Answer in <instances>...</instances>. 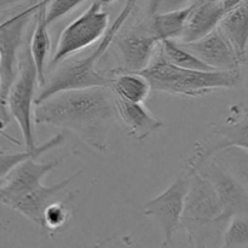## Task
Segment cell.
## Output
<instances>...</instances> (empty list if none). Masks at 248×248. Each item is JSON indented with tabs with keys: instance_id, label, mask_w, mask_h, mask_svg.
I'll return each instance as SVG.
<instances>
[{
	"instance_id": "obj_1",
	"label": "cell",
	"mask_w": 248,
	"mask_h": 248,
	"mask_svg": "<svg viewBox=\"0 0 248 248\" xmlns=\"http://www.w3.org/2000/svg\"><path fill=\"white\" fill-rule=\"evenodd\" d=\"M33 121L70 131L90 148L103 153L118 121L115 96L107 86L58 92L35 104Z\"/></svg>"
},
{
	"instance_id": "obj_2",
	"label": "cell",
	"mask_w": 248,
	"mask_h": 248,
	"mask_svg": "<svg viewBox=\"0 0 248 248\" xmlns=\"http://www.w3.org/2000/svg\"><path fill=\"white\" fill-rule=\"evenodd\" d=\"M149 80L152 91L199 97L220 89H234L241 81V70H194L174 65L157 46L149 64L140 70Z\"/></svg>"
},
{
	"instance_id": "obj_3",
	"label": "cell",
	"mask_w": 248,
	"mask_h": 248,
	"mask_svg": "<svg viewBox=\"0 0 248 248\" xmlns=\"http://www.w3.org/2000/svg\"><path fill=\"white\" fill-rule=\"evenodd\" d=\"M190 186L184 201L181 228L188 234L189 242L194 247L212 245V239L219 234L222 220V206L212 184L198 171H190Z\"/></svg>"
},
{
	"instance_id": "obj_4",
	"label": "cell",
	"mask_w": 248,
	"mask_h": 248,
	"mask_svg": "<svg viewBox=\"0 0 248 248\" xmlns=\"http://www.w3.org/2000/svg\"><path fill=\"white\" fill-rule=\"evenodd\" d=\"M97 60L93 53L86 57L77 58L61 62L56 69L46 78L45 84L35 97L34 104L45 101L52 94L69 90L87 89L96 86H110L114 77V69L104 70L97 68Z\"/></svg>"
},
{
	"instance_id": "obj_5",
	"label": "cell",
	"mask_w": 248,
	"mask_h": 248,
	"mask_svg": "<svg viewBox=\"0 0 248 248\" xmlns=\"http://www.w3.org/2000/svg\"><path fill=\"white\" fill-rule=\"evenodd\" d=\"M38 82L36 68L29 48L22 47L19 53L18 70L6 96V104L11 118L16 120L23 137L26 149L36 147L33 130V104Z\"/></svg>"
},
{
	"instance_id": "obj_6",
	"label": "cell",
	"mask_w": 248,
	"mask_h": 248,
	"mask_svg": "<svg viewBox=\"0 0 248 248\" xmlns=\"http://www.w3.org/2000/svg\"><path fill=\"white\" fill-rule=\"evenodd\" d=\"M108 28V12L103 11V5L99 0H94L84 14L61 31L50 65L56 67L67 58L91 46L103 38Z\"/></svg>"
},
{
	"instance_id": "obj_7",
	"label": "cell",
	"mask_w": 248,
	"mask_h": 248,
	"mask_svg": "<svg viewBox=\"0 0 248 248\" xmlns=\"http://www.w3.org/2000/svg\"><path fill=\"white\" fill-rule=\"evenodd\" d=\"M38 9L39 1H36L6 18L0 17V78L5 98L18 70L24 31Z\"/></svg>"
},
{
	"instance_id": "obj_8",
	"label": "cell",
	"mask_w": 248,
	"mask_h": 248,
	"mask_svg": "<svg viewBox=\"0 0 248 248\" xmlns=\"http://www.w3.org/2000/svg\"><path fill=\"white\" fill-rule=\"evenodd\" d=\"M190 178L191 172L186 170L183 176H179L166 190L143 206V215L155 218L159 222L164 232L162 246L165 247L172 244L174 232L181 228L182 213L190 186Z\"/></svg>"
},
{
	"instance_id": "obj_9",
	"label": "cell",
	"mask_w": 248,
	"mask_h": 248,
	"mask_svg": "<svg viewBox=\"0 0 248 248\" xmlns=\"http://www.w3.org/2000/svg\"><path fill=\"white\" fill-rule=\"evenodd\" d=\"M196 171L212 184L222 206V220L225 224L235 216L248 217L247 189L228 170L210 157L201 164Z\"/></svg>"
},
{
	"instance_id": "obj_10",
	"label": "cell",
	"mask_w": 248,
	"mask_h": 248,
	"mask_svg": "<svg viewBox=\"0 0 248 248\" xmlns=\"http://www.w3.org/2000/svg\"><path fill=\"white\" fill-rule=\"evenodd\" d=\"M111 44H115L123 61L120 69L140 72L152 61L160 40L153 33L149 17L133 24L125 31H119Z\"/></svg>"
},
{
	"instance_id": "obj_11",
	"label": "cell",
	"mask_w": 248,
	"mask_h": 248,
	"mask_svg": "<svg viewBox=\"0 0 248 248\" xmlns=\"http://www.w3.org/2000/svg\"><path fill=\"white\" fill-rule=\"evenodd\" d=\"M228 147H237L248 150V114L241 120L223 125H212L210 136L195 145V153L189 159L186 170L196 171L201 164L212 157L215 153Z\"/></svg>"
},
{
	"instance_id": "obj_12",
	"label": "cell",
	"mask_w": 248,
	"mask_h": 248,
	"mask_svg": "<svg viewBox=\"0 0 248 248\" xmlns=\"http://www.w3.org/2000/svg\"><path fill=\"white\" fill-rule=\"evenodd\" d=\"M81 173L82 170H79L68 178L63 179V181L58 182L56 184H52L50 186L40 184L36 188L31 189V190L27 191V193L22 194L21 196L15 199V200H12L7 205V207L18 212L24 218H27V219L41 228L43 227V213L46 206L50 205L53 201L58 200L57 198L63 195L68 189V186H69V184L74 179H77Z\"/></svg>"
},
{
	"instance_id": "obj_13",
	"label": "cell",
	"mask_w": 248,
	"mask_h": 248,
	"mask_svg": "<svg viewBox=\"0 0 248 248\" xmlns=\"http://www.w3.org/2000/svg\"><path fill=\"white\" fill-rule=\"evenodd\" d=\"M179 44L195 56H198L203 63L210 65L213 69H240L241 63L237 58L236 53L218 28L213 29L211 33L198 40Z\"/></svg>"
},
{
	"instance_id": "obj_14",
	"label": "cell",
	"mask_w": 248,
	"mask_h": 248,
	"mask_svg": "<svg viewBox=\"0 0 248 248\" xmlns=\"http://www.w3.org/2000/svg\"><path fill=\"white\" fill-rule=\"evenodd\" d=\"M115 107L118 120L123 123L128 135L138 142L144 140L164 126L162 120L150 113L144 102H128L115 96Z\"/></svg>"
},
{
	"instance_id": "obj_15",
	"label": "cell",
	"mask_w": 248,
	"mask_h": 248,
	"mask_svg": "<svg viewBox=\"0 0 248 248\" xmlns=\"http://www.w3.org/2000/svg\"><path fill=\"white\" fill-rule=\"evenodd\" d=\"M225 15L220 1L194 0V7L186 19L179 43L195 41L216 29Z\"/></svg>"
},
{
	"instance_id": "obj_16",
	"label": "cell",
	"mask_w": 248,
	"mask_h": 248,
	"mask_svg": "<svg viewBox=\"0 0 248 248\" xmlns=\"http://www.w3.org/2000/svg\"><path fill=\"white\" fill-rule=\"evenodd\" d=\"M38 1L39 9L35 12V28L31 34L28 48L36 68L38 84L43 86L46 81V62H47V57L50 55L51 44L52 43H51L48 26L45 18L46 4H47L48 0H38Z\"/></svg>"
},
{
	"instance_id": "obj_17",
	"label": "cell",
	"mask_w": 248,
	"mask_h": 248,
	"mask_svg": "<svg viewBox=\"0 0 248 248\" xmlns=\"http://www.w3.org/2000/svg\"><path fill=\"white\" fill-rule=\"evenodd\" d=\"M110 90L116 97L128 102H145L152 92L149 80L140 72L114 69Z\"/></svg>"
},
{
	"instance_id": "obj_18",
	"label": "cell",
	"mask_w": 248,
	"mask_h": 248,
	"mask_svg": "<svg viewBox=\"0 0 248 248\" xmlns=\"http://www.w3.org/2000/svg\"><path fill=\"white\" fill-rule=\"evenodd\" d=\"M193 7L194 1L182 9L148 16L153 33L157 36L160 41L165 39H173V40L179 39Z\"/></svg>"
},
{
	"instance_id": "obj_19",
	"label": "cell",
	"mask_w": 248,
	"mask_h": 248,
	"mask_svg": "<svg viewBox=\"0 0 248 248\" xmlns=\"http://www.w3.org/2000/svg\"><path fill=\"white\" fill-rule=\"evenodd\" d=\"M63 143H64V136H63V133H57L48 140L44 142L43 144L36 145L34 149H26L24 152L17 153H0V183L22 161L27 160L28 157L38 159L43 154L52 150L53 148L62 145Z\"/></svg>"
},
{
	"instance_id": "obj_20",
	"label": "cell",
	"mask_w": 248,
	"mask_h": 248,
	"mask_svg": "<svg viewBox=\"0 0 248 248\" xmlns=\"http://www.w3.org/2000/svg\"><path fill=\"white\" fill-rule=\"evenodd\" d=\"M212 159L228 170L248 191V150L228 147L215 153Z\"/></svg>"
},
{
	"instance_id": "obj_21",
	"label": "cell",
	"mask_w": 248,
	"mask_h": 248,
	"mask_svg": "<svg viewBox=\"0 0 248 248\" xmlns=\"http://www.w3.org/2000/svg\"><path fill=\"white\" fill-rule=\"evenodd\" d=\"M159 48L162 55L174 65L181 68L194 70H213L210 65L203 63L198 56L194 55L184 46L173 39H165L159 44Z\"/></svg>"
},
{
	"instance_id": "obj_22",
	"label": "cell",
	"mask_w": 248,
	"mask_h": 248,
	"mask_svg": "<svg viewBox=\"0 0 248 248\" xmlns=\"http://www.w3.org/2000/svg\"><path fill=\"white\" fill-rule=\"evenodd\" d=\"M72 217V208L69 201L65 199H58L46 206L43 213V229L51 232H57L67 225Z\"/></svg>"
},
{
	"instance_id": "obj_23",
	"label": "cell",
	"mask_w": 248,
	"mask_h": 248,
	"mask_svg": "<svg viewBox=\"0 0 248 248\" xmlns=\"http://www.w3.org/2000/svg\"><path fill=\"white\" fill-rule=\"evenodd\" d=\"M222 237L224 247H248V217L235 216L230 218Z\"/></svg>"
},
{
	"instance_id": "obj_24",
	"label": "cell",
	"mask_w": 248,
	"mask_h": 248,
	"mask_svg": "<svg viewBox=\"0 0 248 248\" xmlns=\"http://www.w3.org/2000/svg\"><path fill=\"white\" fill-rule=\"evenodd\" d=\"M138 0H126L125 6L121 10L120 14L118 15V17L115 18V21L113 22V24H109L108 31H106V34L102 38L101 43L98 44V46L96 47V50L93 51V56L97 58V60H101L106 52L108 51L109 46L111 45V41H113L114 36L119 33V31H121L124 27V24L126 23V21L128 19V17L132 15L133 10H135L136 5H137Z\"/></svg>"
},
{
	"instance_id": "obj_25",
	"label": "cell",
	"mask_w": 248,
	"mask_h": 248,
	"mask_svg": "<svg viewBox=\"0 0 248 248\" xmlns=\"http://www.w3.org/2000/svg\"><path fill=\"white\" fill-rule=\"evenodd\" d=\"M86 0H48L46 4L45 18L47 26H52L55 22L64 17L70 11L79 6Z\"/></svg>"
},
{
	"instance_id": "obj_26",
	"label": "cell",
	"mask_w": 248,
	"mask_h": 248,
	"mask_svg": "<svg viewBox=\"0 0 248 248\" xmlns=\"http://www.w3.org/2000/svg\"><path fill=\"white\" fill-rule=\"evenodd\" d=\"M194 0H149L148 16L182 9V7L188 6Z\"/></svg>"
},
{
	"instance_id": "obj_27",
	"label": "cell",
	"mask_w": 248,
	"mask_h": 248,
	"mask_svg": "<svg viewBox=\"0 0 248 248\" xmlns=\"http://www.w3.org/2000/svg\"><path fill=\"white\" fill-rule=\"evenodd\" d=\"M10 120H11V115L9 113L6 104V98H5L4 93H2V87H1V78H0V135L4 137L10 138L9 136L4 133V128L9 125Z\"/></svg>"
},
{
	"instance_id": "obj_28",
	"label": "cell",
	"mask_w": 248,
	"mask_h": 248,
	"mask_svg": "<svg viewBox=\"0 0 248 248\" xmlns=\"http://www.w3.org/2000/svg\"><path fill=\"white\" fill-rule=\"evenodd\" d=\"M242 2H244V0H220V4H222L223 10L225 11V14L232 11V10H234L235 7L241 5Z\"/></svg>"
},
{
	"instance_id": "obj_29",
	"label": "cell",
	"mask_w": 248,
	"mask_h": 248,
	"mask_svg": "<svg viewBox=\"0 0 248 248\" xmlns=\"http://www.w3.org/2000/svg\"><path fill=\"white\" fill-rule=\"evenodd\" d=\"M116 0H99V2H101L103 6H108V5H111L113 2H115Z\"/></svg>"
},
{
	"instance_id": "obj_30",
	"label": "cell",
	"mask_w": 248,
	"mask_h": 248,
	"mask_svg": "<svg viewBox=\"0 0 248 248\" xmlns=\"http://www.w3.org/2000/svg\"><path fill=\"white\" fill-rule=\"evenodd\" d=\"M244 114H248V107H247V108H245V110H244Z\"/></svg>"
},
{
	"instance_id": "obj_31",
	"label": "cell",
	"mask_w": 248,
	"mask_h": 248,
	"mask_svg": "<svg viewBox=\"0 0 248 248\" xmlns=\"http://www.w3.org/2000/svg\"><path fill=\"white\" fill-rule=\"evenodd\" d=\"M29 1H31V4H34V2H35L34 0H29Z\"/></svg>"
}]
</instances>
